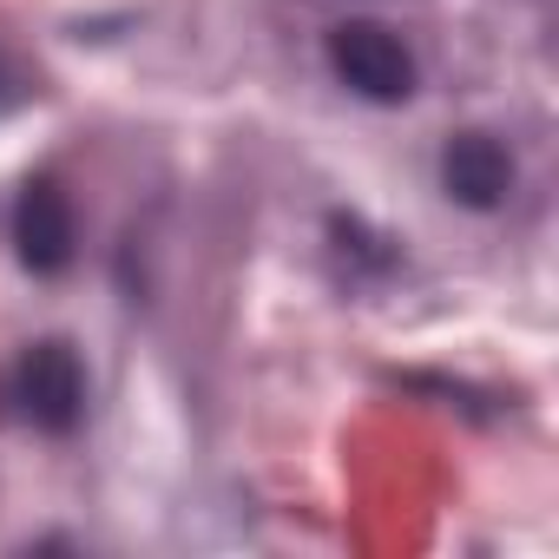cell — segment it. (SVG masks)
<instances>
[{
	"mask_svg": "<svg viewBox=\"0 0 559 559\" xmlns=\"http://www.w3.org/2000/svg\"><path fill=\"white\" fill-rule=\"evenodd\" d=\"M330 67L349 93L376 99V106H395L415 93V53L382 27V21H343L330 27Z\"/></svg>",
	"mask_w": 559,
	"mask_h": 559,
	"instance_id": "1",
	"label": "cell"
},
{
	"mask_svg": "<svg viewBox=\"0 0 559 559\" xmlns=\"http://www.w3.org/2000/svg\"><path fill=\"white\" fill-rule=\"evenodd\" d=\"M14 402H21V415H27L34 428L73 435L80 415H86V369H80L73 343H60V336L34 343V349L21 356V369H14Z\"/></svg>",
	"mask_w": 559,
	"mask_h": 559,
	"instance_id": "2",
	"label": "cell"
},
{
	"mask_svg": "<svg viewBox=\"0 0 559 559\" xmlns=\"http://www.w3.org/2000/svg\"><path fill=\"white\" fill-rule=\"evenodd\" d=\"M441 185H448L454 204L493 211V204H507V191H513V158H507V145H500L493 132H454L448 152H441Z\"/></svg>",
	"mask_w": 559,
	"mask_h": 559,
	"instance_id": "4",
	"label": "cell"
},
{
	"mask_svg": "<svg viewBox=\"0 0 559 559\" xmlns=\"http://www.w3.org/2000/svg\"><path fill=\"white\" fill-rule=\"evenodd\" d=\"M14 250L34 276H60L73 263V204L53 178H34L14 198Z\"/></svg>",
	"mask_w": 559,
	"mask_h": 559,
	"instance_id": "3",
	"label": "cell"
}]
</instances>
